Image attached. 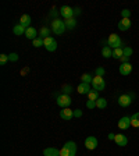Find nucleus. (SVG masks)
Wrapping results in <instances>:
<instances>
[{
  "label": "nucleus",
  "mask_w": 139,
  "mask_h": 156,
  "mask_svg": "<svg viewBox=\"0 0 139 156\" xmlns=\"http://www.w3.org/2000/svg\"><path fill=\"white\" fill-rule=\"evenodd\" d=\"M88 98H89V100H95L96 102L97 99H99V92L95 89H92L89 93H88Z\"/></svg>",
  "instance_id": "nucleus-26"
},
{
  "label": "nucleus",
  "mask_w": 139,
  "mask_h": 156,
  "mask_svg": "<svg viewBox=\"0 0 139 156\" xmlns=\"http://www.w3.org/2000/svg\"><path fill=\"white\" fill-rule=\"evenodd\" d=\"M132 53H134L132 47H129V46H125V47H124V56L131 57V56H132Z\"/></svg>",
  "instance_id": "nucleus-29"
},
{
  "label": "nucleus",
  "mask_w": 139,
  "mask_h": 156,
  "mask_svg": "<svg viewBox=\"0 0 139 156\" xmlns=\"http://www.w3.org/2000/svg\"><path fill=\"white\" fill-rule=\"evenodd\" d=\"M86 107H88V109H95V107H96V102H95V100H88V102H86Z\"/></svg>",
  "instance_id": "nucleus-33"
},
{
  "label": "nucleus",
  "mask_w": 139,
  "mask_h": 156,
  "mask_svg": "<svg viewBox=\"0 0 139 156\" xmlns=\"http://www.w3.org/2000/svg\"><path fill=\"white\" fill-rule=\"evenodd\" d=\"M95 73H96V75L103 77V75H104V68H103V67H97L96 70H95Z\"/></svg>",
  "instance_id": "nucleus-34"
},
{
  "label": "nucleus",
  "mask_w": 139,
  "mask_h": 156,
  "mask_svg": "<svg viewBox=\"0 0 139 156\" xmlns=\"http://www.w3.org/2000/svg\"><path fill=\"white\" fill-rule=\"evenodd\" d=\"M124 56V47H118V49H114L113 50V57L114 59H121Z\"/></svg>",
  "instance_id": "nucleus-22"
},
{
  "label": "nucleus",
  "mask_w": 139,
  "mask_h": 156,
  "mask_svg": "<svg viewBox=\"0 0 139 156\" xmlns=\"http://www.w3.org/2000/svg\"><path fill=\"white\" fill-rule=\"evenodd\" d=\"M52 29H53V32L56 33V35H63L64 31L67 29L66 23L59 20V18H56V20H53V23H52Z\"/></svg>",
  "instance_id": "nucleus-2"
},
{
  "label": "nucleus",
  "mask_w": 139,
  "mask_h": 156,
  "mask_svg": "<svg viewBox=\"0 0 139 156\" xmlns=\"http://www.w3.org/2000/svg\"><path fill=\"white\" fill-rule=\"evenodd\" d=\"M71 91H73V88H71L70 85H64V86H63V89H61V92L66 93V95H68V93L71 92Z\"/></svg>",
  "instance_id": "nucleus-35"
},
{
  "label": "nucleus",
  "mask_w": 139,
  "mask_h": 156,
  "mask_svg": "<svg viewBox=\"0 0 139 156\" xmlns=\"http://www.w3.org/2000/svg\"><path fill=\"white\" fill-rule=\"evenodd\" d=\"M64 148H67V149L71 152V155L75 156V153H76V144L74 142V141H67V142L64 144Z\"/></svg>",
  "instance_id": "nucleus-17"
},
{
  "label": "nucleus",
  "mask_w": 139,
  "mask_h": 156,
  "mask_svg": "<svg viewBox=\"0 0 139 156\" xmlns=\"http://www.w3.org/2000/svg\"><path fill=\"white\" fill-rule=\"evenodd\" d=\"M60 16L64 18V21L66 20H70V18H74V9L70 6H63L61 9H60Z\"/></svg>",
  "instance_id": "nucleus-6"
},
{
  "label": "nucleus",
  "mask_w": 139,
  "mask_h": 156,
  "mask_svg": "<svg viewBox=\"0 0 139 156\" xmlns=\"http://www.w3.org/2000/svg\"><path fill=\"white\" fill-rule=\"evenodd\" d=\"M109 45L107 46H110L111 49H118V47H121V45H123V40H121V38L117 35V33H111L109 36Z\"/></svg>",
  "instance_id": "nucleus-5"
},
{
  "label": "nucleus",
  "mask_w": 139,
  "mask_h": 156,
  "mask_svg": "<svg viewBox=\"0 0 139 156\" xmlns=\"http://www.w3.org/2000/svg\"><path fill=\"white\" fill-rule=\"evenodd\" d=\"M81 13V10L80 9H74V14H75V16H78V14Z\"/></svg>",
  "instance_id": "nucleus-40"
},
{
  "label": "nucleus",
  "mask_w": 139,
  "mask_h": 156,
  "mask_svg": "<svg viewBox=\"0 0 139 156\" xmlns=\"http://www.w3.org/2000/svg\"><path fill=\"white\" fill-rule=\"evenodd\" d=\"M131 73H132V64L121 63V66H120V74L121 75H129Z\"/></svg>",
  "instance_id": "nucleus-9"
},
{
  "label": "nucleus",
  "mask_w": 139,
  "mask_h": 156,
  "mask_svg": "<svg viewBox=\"0 0 139 156\" xmlns=\"http://www.w3.org/2000/svg\"><path fill=\"white\" fill-rule=\"evenodd\" d=\"M131 126L132 127H139V112L131 116Z\"/></svg>",
  "instance_id": "nucleus-25"
},
{
  "label": "nucleus",
  "mask_w": 139,
  "mask_h": 156,
  "mask_svg": "<svg viewBox=\"0 0 139 156\" xmlns=\"http://www.w3.org/2000/svg\"><path fill=\"white\" fill-rule=\"evenodd\" d=\"M43 46L46 47L49 52H54L57 49V42L56 39H53V36H49L46 39H43Z\"/></svg>",
  "instance_id": "nucleus-7"
},
{
  "label": "nucleus",
  "mask_w": 139,
  "mask_h": 156,
  "mask_svg": "<svg viewBox=\"0 0 139 156\" xmlns=\"http://www.w3.org/2000/svg\"><path fill=\"white\" fill-rule=\"evenodd\" d=\"M102 56L104 59H109V57H113V50L110 46H103L102 49Z\"/></svg>",
  "instance_id": "nucleus-20"
},
{
  "label": "nucleus",
  "mask_w": 139,
  "mask_h": 156,
  "mask_svg": "<svg viewBox=\"0 0 139 156\" xmlns=\"http://www.w3.org/2000/svg\"><path fill=\"white\" fill-rule=\"evenodd\" d=\"M32 45H33L35 47H40V46L43 45V39H42V38L38 36L36 39H33V40H32Z\"/></svg>",
  "instance_id": "nucleus-28"
},
{
  "label": "nucleus",
  "mask_w": 139,
  "mask_h": 156,
  "mask_svg": "<svg viewBox=\"0 0 139 156\" xmlns=\"http://www.w3.org/2000/svg\"><path fill=\"white\" fill-rule=\"evenodd\" d=\"M56 102L61 109H66L71 105V98H70V95H66V93H60V95H56Z\"/></svg>",
  "instance_id": "nucleus-3"
},
{
  "label": "nucleus",
  "mask_w": 139,
  "mask_h": 156,
  "mask_svg": "<svg viewBox=\"0 0 139 156\" xmlns=\"http://www.w3.org/2000/svg\"><path fill=\"white\" fill-rule=\"evenodd\" d=\"M131 127V117H121L118 121V128L120 130H128Z\"/></svg>",
  "instance_id": "nucleus-11"
},
{
  "label": "nucleus",
  "mask_w": 139,
  "mask_h": 156,
  "mask_svg": "<svg viewBox=\"0 0 139 156\" xmlns=\"http://www.w3.org/2000/svg\"><path fill=\"white\" fill-rule=\"evenodd\" d=\"M121 61H123V63H129V57L123 56V57H121Z\"/></svg>",
  "instance_id": "nucleus-38"
},
{
  "label": "nucleus",
  "mask_w": 139,
  "mask_h": 156,
  "mask_svg": "<svg viewBox=\"0 0 139 156\" xmlns=\"http://www.w3.org/2000/svg\"><path fill=\"white\" fill-rule=\"evenodd\" d=\"M106 88V82H104V78L103 77H93V81H92V89L97 91V92H100V91H103Z\"/></svg>",
  "instance_id": "nucleus-4"
},
{
  "label": "nucleus",
  "mask_w": 139,
  "mask_h": 156,
  "mask_svg": "<svg viewBox=\"0 0 139 156\" xmlns=\"http://www.w3.org/2000/svg\"><path fill=\"white\" fill-rule=\"evenodd\" d=\"M121 17H123V18H129V17H131V11H129L128 9H124V10L121 11Z\"/></svg>",
  "instance_id": "nucleus-31"
},
{
  "label": "nucleus",
  "mask_w": 139,
  "mask_h": 156,
  "mask_svg": "<svg viewBox=\"0 0 139 156\" xmlns=\"http://www.w3.org/2000/svg\"><path fill=\"white\" fill-rule=\"evenodd\" d=\"M81 80H82V82L92 84V81H93V77L90 75V74H83V75L81 77Z\"/></svg>",
  "instance_id": "nucleus-27"
},
{
  "label": "nucleus",
  "mask_w": 139,
  "mask_h": 156,
  "mask_svg": "<svg viewBox=\"0 0 139 156\" xmlns=\"http://www.w3.org/2000/svg\"><path fill=\"white\" fill-rule=\"evenodd\" d=\"M60 117L63 120H71L74 117V110L68 109V107H66V109H61V112H60Z\"/></svg>",
  "instance_id": "nucleus-12"
},
{
  "label": "nucleus",
  "mask_w": 139,
  "mask_h": 156,
  "mask_svg": "<svg viewBox=\"0 0 139 156\" xmlns=\"http://www.w3.org/2000/svg\"><path fill=\"white\" fill-rule=\"evenodd\" d=\"M114 138H116V134L110 133V134H109V140H113V141H114Z\"/></svg>",
  "instance_id": "nucleus-39"
},
{
  "label": "nucleus",
  "mask_w": 139,
  "mask_h": 156,
  "mask_svg": "<svg viewBox=\"0 0 139 156\" xmlns=\"http://www.w3.org/2000/svg\"><path fill=\"white\" fill-rule=\"evenodd\" d=\"M8 60H10V61H17V60H18V54L17 53H10L8 54Z\"/></svg>",
  "instance_id": "nucleus-36"
},
{
  "label": "nucleus",
  "mask_w": 139,
  "mask_h": 156,
  "mask_svg": "<svg viewBox=\"0 0 139 156\" xmlns=\"http://www.w3.org/2000/svg\"><path fill=\"white\" fill-rule=\"evenodd\" d=\"M7 61H10V60H8V56H7V54H4V53L0 54V64H2V66H4Z\"/></svg>",
  "instance_id": "nucleus-30"
},
{
  "label": "nucleus",
  "mask_w": 139,
  "mask_h": 156,
  "mask_svg": "<svg viewBox=\"0 0 139 156\" xmlns=\"http://www.w3.org/2000/svg\"><path fill=\"white\" fill-rule=\"evenodd\" d=\"M25 31H27V28H24L21 24H17L15 27L13 28V32L14 35H17V36H21V35H25Z\"/></svg>",
  "instance_id": "nucleus-19"
},
{
  "label": "nucleus",
  "mask_w": 139,
  "mask_h": 156,
  "mask_svg": "<svg viewBox=\"0 0 139 156\" xmlns=\"http://www.w3.org/2000/svg\"><path fill=\"white\" fill-rule=\"evenodd\" d=\"M129 28H131V20H129V18H121V21L118 23V29L125 32Z\"/></svg>",
  "instance_id": "nucleus-13"
},
{
  "label": "nucleus",
  "mask_w": 139,
  "mask_h": 156,
  "mask_svg": "<svg viewBox=\"0 0 139 156\" xmlns=\"http://www.w3.org/2000/svg\"><path fill=\"white\" fill-rule=\"evenodd\" d=\"M25 36H27L28 39H31V40L36 39V38H38V32H36V29H35L33 27L27 28V31H25Z\"/></svg>",
  "instance_id": "nucleus-16"
},
{
  "label": "nucleus",
  "mask_w": 139,
  "mask_h": 156,
  "mask_svg": "<svg viewBox=\"0 0 139 156\" xmlns=\"http://www.w3.org/2000/svg\"><path fill=\"white\" fill-rule=\"evenodd\" d=\"M50 36V29L47 27H42L39 31V38H42V39H46V38Z\"/></svg>",
  "instance_id": "nucleus-21"
},
{
  "label": "nucleus",
  "mask_w": 139,
  "mask_h": 156,
  "mask_svg": "<svg viewBox=\"0 0 139 156\" xmlns=\"http://www.w3.org/2000/svg\"><path fill=\"white\" fill-rule=\"evenodd\" d=\"M43 156H60V151L57 148H46L43 151Z\"/></svg>",
  "instance_id": "nucleus-18"
},
{
  "label": "nucleus",
  "mask_w": 139,
  "mask_h": 156,
  "mask_svg": "<svg viewBox=\"0 0 139 156\" xmlns=\"http://www.w3.org/2000/svg\"><path fill=\"white\" fill-rule=\"evenodd\" d=\"M31 23H32V18H31V16H28V14H22L20 18V24L22 25L24 28H29L31 27Z\"/></svg>",
  "instance_id": "nucleus-15"
},
{
  "label": "nucleus",
  "mask_w": 139,
  "mask_h": 156,
  "mask_svg": "<svg viewBox=\"0 0 139 156\" xmlns=\"http://www.w3.org/2000/svg\"><path fill=\"white\" fill-rule=\"evenodd\" d=\"M60 156H73V155H71V152H70L67 148H64L63 146V149L60 151Z\"/></svg>",
  "instance_id": "nucleus-32"
},
{
  "label": "nucleus",
  "mask_w": 139,
  "mask_h": 156,
  "mask_svg": "<svg viewBox=\"0 0 139 156\" xmlns=\"http://www.w3.org/2000/svg\"><path fill=\"white\" fill-rule=\"evenodd\" d=\"M74 116H75V117H81V116H82V112H81L80 109L74 110Z\"/></svg>",
  "instance_id": "nucleus-37"
},
{
  "label": "nucleus",
  "mask_w": 139,
  "mask_h": 156,
  "mask_svg": "<svg viewBox=\"0 0 139 156\" xmlns=\"http://www.w3.org/2000/svg\"><path fill=\"white\" fill-rule=\"evenodd\" d=\"M64 23H66L67 29H74V28L76 27V20L75 18H70V20H66Z\"/></svg>",
  "instance_id": "nucleus-23"
},
{
  "label": "nucleus",
  "mask_w": 139,
  "mask_h": 156,
  "mask_svg": "<svg viewBox=\"0 0 139 156\" xmlns=\"http://www.w3.org/2000/svg\"><path fill=\"white\" fill-rule=\"evenodd\" d=\"M76 91H78V93H81V95H88V93L92 91V88H90L89 84L86 82H81L80 85L76 86Z\"/></svg>",
  "instance_id": "nucleus-10"
},
{
  "label": "nucleus",
  "mask_w": 139,
  "mask_h": 156,
  "mask_svg": "<svg viewBox=\"0 0 139 156\" xmlns=\"http://www.w3.org/2000/svg\"><path fill=\"white\" fill-rule=\"evenodd\" d=\"M50 16H57V13H56V10H54V9H52V11H50Z\"/></svg>",
  "instance_id": "nucleus-41"
},
{
  "label": "nucleus",
  "mask_w": 139,
  "mask_h": 156,
  "mask_svg": "<svg viewBox=\"0 0 139 156\" xmlns=\"http://www.w3.org/2000/svg\"><path fill=\"white\" fill-rule=\"evenodd\" d=\"M134 99H135V93L134 92L123 93V95H120V98H118V105L121 107H128L129 105L134 102Z\"/></svg>",
  "instance_id": "nucleus-1"
},
{
  "label": "nucleus",
  "mask_w": 139,
  "mask_h": 156,
  "mask_svg": "<svg viewBox=\"0 0 139 156\" xmlns=\"http://www.w3.org/2000/svg\"><path fill=\"white\" fill-rule=\"evenodd\" d=\"M85 148H86V149H89V151L96 149V148H97V138H96V137H93V135L86 137V140H85Z\"/></svg>",
  "instance_id": "nucleus-8"
},
{
  "label": "nucleus",
  "mask_w": 139,
  "mask_h": 156,
  "mask_svg": "<svg viewBox=\"0 0 139 156\" xmlns=\"http://www.w3.org/2000/svg\"><path fill=\"white\" fill-rule=\"evenodd\" d=\"M116 144L118 146H125L128 144V138H127L124 134H116V138H114Z\"/></svg>",
  "instance_id": "nucleus-14"
},
{
  "label": "nucleus",
  "mask_w": 139,
  "mask_h": 156,
  "mask_svg": "<svg viewBox=\"0 0 139 156\" xmlns=\"http://www.w3.org/2000/svg\"><path fill=\"white\" fill-rule=\"evenodd\" d=\"M96 107L97 109H106L107 107V100L104 98H99L96 100Z\"/></svg>",
  "instance_id": "nucleus-24"
}]
</instances>
